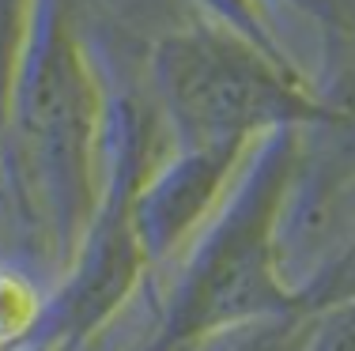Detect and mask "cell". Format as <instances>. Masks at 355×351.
Instances as JSON below:
<instances>
[{"label":"cell","instance_id":"obj_1","mask_svg":"<svg viewBox=\"0 0 355 351\" xmlns=\"http://www.w3.org/2000/svg\"><path fill=\"white\" fill-rule=\"evenodd\" d=\"M163 76L174 110L205 136H239L265 121L314 114L253 53L219 35L171 42Z\"/></svg>","mask_w":355,"mask_h":351}]
</instances>
